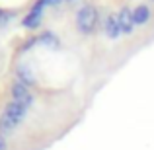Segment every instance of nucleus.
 Segmentation results:
<instances>
[{
	"mask_svg": "<svg viewBox=\"0 0 154 150\" xmlns=\"http://www.w3.org/2000/svg\"><path fill=\"white\" fill-rule=\"evenodd\" d=\"M103 31H105V35H107L109 39L119 37V35H121V27H119V20H117V16L109 14L107 18H105V22H103Z\"/></svg>",
	"mask_w": 154,
	"mask_h": 150,
	"instance_id": "6",
	"label": "nucleus"
},
{
	"mask_svg": "<svg viewBox=\"0 0 154 150\" xmlns=\"http://www.w3.org/2000/svg\"><path fill=\"white\" fill-rule=\"evenodd\" d=\"M16 127H18V125H16L14 121H12L10 117L6 115V113H2V115H0V133H4V135H10V133L16 131Z\"/></svg>",
	"mask_w": 154,
	"mask_h": 150,
	"instance_id": "9",
	"label": "nucleus"
},
{
	"mask_svg": "<svg viewBox=\"0 0 154 150\" xmlns=\"http://www.w3.org/2000/svg\"><path fill=\"white\" fill-rule=\"evenodd\" d=\"M16 74H18V82H22V84H35V76H33V72L29 70L27 66H23V64H20L18 68H16Z\"/></svg>",
	"mask_w": 154,
	"mask_h": 150,
	"instance_id": "8",
	"label": "nucleus"
},
{
	"mask_svg": "<svg viewBox=\"0 0 154 150\" xmlns=\"http://www.w3.org/2000/svg\"><path fill=\"white\" fill-rule=\"evenodd\" d=\"M133 20H135V23H139V26H144V23L150 20V8L144 6V4L137 6L135 10H133Z\"/></svg>",
	"mask_w": 154,
	"mask_h": 150,
	"instance_id": "7",
	"label": "nucleus"
},
{
	"mask_svg": "<svg viewBox=\"0 0 154 150\" xmlns=\"http://www.w3.org/2000/svg\"><path fill=\"white\" fill-rule=\"evenodd\" d=\"M47 2V6H57V4H60L63 0H45Z\"/></svg>",
	"mask_w": 154,
	"mask_h": 150,
	"instance_id": "12",
	"label": "nucleus"
},
{
	"mask_svg": "<svg viewBox=\"0 0 154 150\" xmlns=\"http://www.w3.org/2000/svg\"><path fill=\"white\" fill-rule=\"evenodd\" d=\"M35 41L39 43H45V45H51V47H59V39H57L55 33H51V31H45V33H41Z\"/></svg>",
	"mask_w": 154,
	"mask_h": 150,
	"instance_id": "10",
	"label": "nucleus"
},
{
	"mask_svg": "<svg viewBox=\"0 0 154 150\" xmlns=\"http://www.w3.org/2000/svg\"><path fill=\"white\" fill-rule=\"evenodd\" d=\"M4 113H6V115L10 117V119L14 121L16 125H20V123L23 121V117H26V113H27V107H23L22 103H18V101H14V99H12L10 103L6 105Z\"/></svg>",
	"mask_w": 154,
	"mask_h": 150,
	"instance_id": "3",
	"label": "nucleus"
},
{
	"mask_svg": "<svg viewBox=\"0 0 154 150\" xmlns=\"http://www.w3.org/2000/svg\"><path fill=\"white\" fill-rule=\"evenodd\" d=\"M45 0H39L37 4L33 6V10H31V14L27 16L26 20H23V26L26 27H31V29H35V27L39 26V22H41V18H43V8H45Z\"/></svg>",
	"mask_w": 154,
	"mask_h": 150,
	"instance_id": "4",
	"label": "nucleus"
},
{
	"mask_svg": "<svg viewBox=\"0 0 154 150\" xmlns=\"http://www.w3.org/2000/svg\"><path fill=\"white\" fill-rule=\"evenodd\" d=\"M76 26L82 33H92L98 26V10L94 6H82L76 14Z\"/></svg>",
	"mask_w": 154,
	"mask_h": 150,
	"instance_id": "1",
	"label": "nucleus"
},
{
	"mask_svg": "<svg viewBox=\"0 0 154 150\" xmlns=\"http://www.w3.org/2000/svg\"><path fill=\"white\" fill-rule=\"evenodd\" d=\"M0 150H8V142H6V135L0 133Z\"/></svg>",
	"mask_w": 154,
	"mask_h": 150,
	"instance_id": "11",
	"label": "nucleus"
},
{
	"mask_svg": "<svg viewBox=\"0 0 154 150\" xmlns=\"http://www.w3.org/2000/svg\"><path fill=\"white\" fill-rule=\"evenodd\" d=\"M12 99L18 101V103H22L23 107H29V105L33 103V96H31V92L27 90V86L22 84V82H14V84H12Z\"/></svg>",
	"mask_w": 154,
	"mask_h": 150,
	"instance_id": "2",
	"label": "nucleus"
},
{
	"mask_svg": "<svg viewBox=\"0 0 154 150\" xmlns=\"http://www.w3.org/2000/svg\"><path fill=\"white\" fill-rule=\"evenodd\" d=\"M119 20V27H121V33H133V27H135V20H133V12L129 8H123L117 16Z\"/></svg>",
	"mask_w": 154,
	"mask_h": 150,
	"instance_id": "5",
	"label": "nucleus"
},
{
	"mask_svg": "<svg viewBox=\"0 0 154 150\" xmlns=\"http://www.w3.org/2000/svg\"><path fill=\"white\" fill-rule=\"evenodd\" d=\"M68 2H74V0H68Z\"/></svg>",
	"mask_w": 154,
	"mask_h": 150,
	"instance_id": "13",
	"label": "nucleus"
}]
</instances>
